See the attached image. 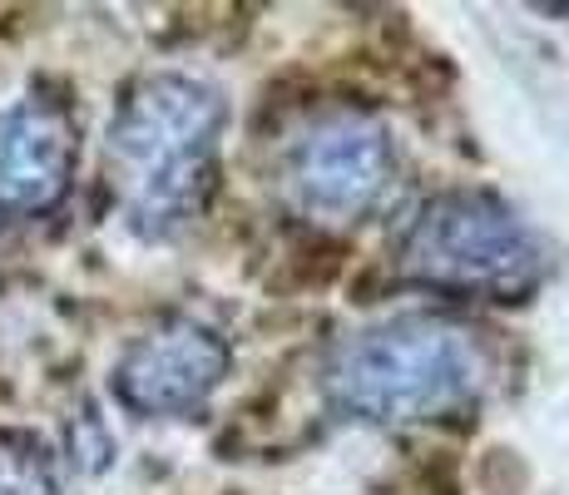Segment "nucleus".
<instances>
[{"mask_svg":"<svg viewBox=\"0 0 569 495\" xmlns=\"http://www.w3.org/2000/svg\"><path fill=\"white\" fill-rule=\"evenodd\" d=\"M397 263L411 283L426 288L516 297L540 278V238L500 194L451 189L416 208Z\"/></svg>","mask_w":569,"mask_h":495,"instance_id":"7ed1b4c3","label":"nucleus"},{"mask_svg":"<svg viewBox=\"0 0 569 495\" xmlns=\"http://www.w3.org/2000/svg\"><path fill=\"white\" fill-rule=\"evenodd\" d=\"M228 367H233V352L213 327L193 317H169L163 327L129 343L109 387L124 412L169 422V416L199 412L228 377Z\"/></svg>","mask_w":569,"mask_h":495,"instance_id":"39448f33","label":"nucleus"},{"mask_svg":"<svg viewBox=\"0 0 569 495\" xmlns=\"http://www.w3.org/2000/svg\"><path fill=\"white\" fill-rule=\"evenodd\" d=\"M486 362L466 327L407 313L357 333L327 362V402L371 426H416L476 402Z\"/></svg>","mask_w":569,"mask_h":495,"instance_id":"f03ea898","label":"nucleus"},{"mask_svg":"<svg viewBox=\"0 0 569 495\" xmlns=\"http://www.w3.org/2000/svg\"><path fill=\"white\" fill-rule=\"evenodd\" d=\"M80 125L50 90H30L0 115V218H40L70 194Z\"/></svg>","mask_w":569,"mask_h":495,"instance_id":"423d86ee","label":"nucleus"},{"mask_svg":"<svg viewBox=\"0 0 569 495\" xmlns=\"http://www.w3.org/2000/svg\"><path fill=\"white\" fill-rule=\"evenodd\" d=\"M228 129V99L199 75H144L109 119V179L129 234L173 238L208 208L218 184V139Z\"/></svg>","mask_w":569,"mask_h":495,"instance_id":"f257e3e1","label":"nucleus"},{"mask_svg":"<svg viewBox=\"0 0 569 495\" xmlns=\"http://www.w3.org/2000/svg\"><path fill=\"white\" fill-rule=\"evenodd\" d=\"M397 174V149L381 119L371 115H327L308 125L288 149L282 184H288L292 208L322 218V224H347L362 218Z\"/></svg>","mask_w":569,"mask_h":495,"instance_id":"20e7f679","label":"nucleus"},{"mask_svg":"<svg viewBox=\"0 0 569 495\" xmlns=\"http://www.w3.org/2000/svg\"><path fill=\"white\" fill-rule=\"evenodd\" d=\"M0 495H60L54 451L40 432L0 426Z\"/></svg>","mask_w":569,"mask_h":495,"instance_id":"0eeeda50","label":"nucleus"}]
</instances>
